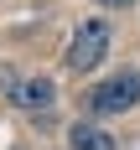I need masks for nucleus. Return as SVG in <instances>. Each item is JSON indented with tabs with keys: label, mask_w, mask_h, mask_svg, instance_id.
<instances>
[{
	"label": "nucleus",
	"mask_w": 140,
	"mask_h": 150,
	"mask_svg": "<svg viewBox=\"0 0 140 150\" xmlns=\"http://www.w3.org/2000/svg\"><path fill=\"white\" fill-rule=\"evenodd\" d=\"M109 42H114L109 21H104V16H93V21H83V26L73 31V42H68L62 62H68L73 73H93V67H99V62L109 57Z\"/></svg>",
	"instance_id": "f257e3e1"
},
{
	"label": "nucleus",
	"mask_w": 140,
	"mask_h": 150,
	"mask_svg": "<svg viewBox=\"0 0 140 150\" xmlns=\"http://www.w3.org/2000/svg\"><path fill=\"white\" fill-rule=\"evenodd\" d=\"M83 104H88V114H99V119L135 109V104H140V73H114L109 83H99V88H93Z\"/></svg>",
	"instance_id": "f03ea898"
},
{
	"label": "nucleus",
	"mask_w": 140,
	"mask_h": 150,
	"mask_svg": "<svg viewBox=\"0 0 140 150\" xmlns=\"http://www.w3.org/2000/svg\"><path fill=\"white\" fill-rule=\"evenodd\" d=\"M11 104L26 109V114H47V109L57 104V88H52V78H26V83L11 88Z\"/></svg>",
	"instance_id": "7ed1b4c3"
},
{
	"label": "nucleus",
	"mask_w": 140,
	"mask_h": 150,
	"mask_svg": "<svg viewBox=\"0 0 140 150\" xmlns=\"http://www.w3.org/2000/svg\"><path fill=\"white\" fill-rule=\"evenodd\" d=\"M68 145L73 150H114V140H109V129H99V124H73V129H68Z\"/></svg>",
	"instance_id": "20e7f679"
},
{
	"label": "nucleus",
	"mask_w": 140,
	"mask_h": 150,
	"mask_svg": "<svg viewBox=\"0 0 140 150\" xmlns=\"http://www.w3.org/2000/svg\"><path fill=\"white\" fill-rule=\"evenodd\" d=\"M99 5H109V11H124V5H135V0H99Z\"/></svg>",
	"instance_id": "39448f33"
}]
</instances>
